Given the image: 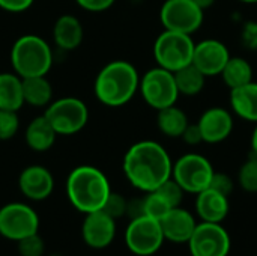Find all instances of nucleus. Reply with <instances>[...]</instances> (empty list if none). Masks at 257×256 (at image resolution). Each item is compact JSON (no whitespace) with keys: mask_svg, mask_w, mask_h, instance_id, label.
<instances>
[{"mask_svg":"<svg viewBox=\"0 0 257 256\" xmlns=\"http://www.w3.org/2000/svg\"><path fill=\"white\" fill-rule=\"evenodd\" d=\"M57 136L59 134L56 133L50 121L45 118V115L32 119L26 127V133H24L27 146L35 152H45L51 149Z\"/></svg>","mask_w":257,"mask_h":256,"instance_id":"20","label":"nucleus"},{"mask_svg":"<svg viewBox=\"0 0 257 256\" xmlns=\"http://www.w3.org/2000/svg\"><path fill=\"white\" fill-rule=\"evenodd\" d=\"M220 75L229 89H235L253 81V66L241 56H230Z\"/></svg>","mask_w":257,"mask_h":256,"instance_id":"25","label":"nucleus"},{"mask_svg":"<svg viewBox=\"0 0 257 256\" xmlns=\"http://www.w3.org/2000/svg\"><path fill=\"white\" fill-rule=\"evenodd\" d=\"M126 202H128L126 198H123L119 193L111 192L110 196H108V199L105 201V204L102 207V211L107 213L114 220H117V219L126 216Z\"/></svg>","mask_w":257,"mask_h":256,"instance_id":"32","label":"nucleus"},{"mask_svg":"<svg viewBox=\"0 0 257 256\" xmlns=\"http://www.w3.org/2000/svg\"><path fill=\"white\" fill-rule=\"evenodd\" d=\"M196 214L200 222L209 223H223L230 211L229 198L212 190L206 189L196 195Z\"/></svg>","mask_w":257,"mask_h":256,"instance_id":"18","label":"nucleus"},{"mask_svg":"<svg viewBox=\"0 0 257 256\" xmlns=\"http://www.w3.org/2000/svg\"><path fill=\"white\" fill-rule=\"evenodd\" d=\"M157 192L170 204L172 208L181 207L182 199H184V195H185V192L182 190V187H181L172 177H170L167 181H164V183L157 189Z\"/></svg>","mask_w":257,"mask_h":256,"instance_id":"29","label":"nucleus"},{"mask_svg":"<svg viewBox=\"0 0 257 256\" xmlns=\"http://www.w3.org/2000/svg\"><path fill=\"white\" fill-rule=\"evenodd\" d=\"M194 45L191 35L164 29L154 42V59L158 66L175 72L193 62Z\"/></svg>","mask_w":257,"mask_h":256,"instance_id":"5","label":"nucleus"},{"mask_svg":"<svg viewBox=\"0 0 257 256\" xmlns=\"http://www.w3.org/2000/svg\"><path fill=\"white\" fill-rule=\"evenodd\" d=\"M35 0H0V8L8 12H24L27 11Z\"/></svg>","mask_w":257,"mask_h":256,"instance_id":"37","label":"nucleus"},{"mask_svg":"<svg viewBox=\"0 0 257 256\" xmlns=\"http://www.w3.org/2000/svg\"><path fill=\"white\" fill-rule=\"evenodd\" d=\"M143 207H145V216H148L151 219H155L158 222L172 210L170 204L157 190L145 193Z\"/></svg>","mask_w":257,"mask_h":256,"instance_id":"27","label":"nucleus"},{"mask_svg":"<svg viewBox=\"0 0 257 256\" xmlns=\"http://www.w3.org/2000/svg\"><path fill=\"white\" fill-rule=\"evenodd\" d=\"M122 169L133 187L149 193L172 177L173 161L161 143L155 140H140L131 145L125 152Z\"/></svg>","mask_w":257,"mask_h":256,"instance_id":"1","label":"nucleus"},{"mask_svg":"<svg viewBox=\"0 0 257 256\" xmlns=\"http://www.w3.org/2000/svg\"><path fill=\"white\" fill-rule=\"evenodd\" d=\"M84 38V29L81 21L71 15H60L53 26V39L60 50L72 51L78 48Z\"/></svg>","mask_w":257,"mask_h":256,"instance_id":"19","label":"nucleus"},{"mask_svg":"<svg viewBox=\"0 0 257 256\" xmlns=\"http://www.w3.org/2000/svg\"><path fill=\"white\" fill-rule=\"evenodd\" d=\"M238 184L247 193H257V157L250 155L238 170Z\"/></svg>","mask_w":257,"mask_h":256,"instance_id":"28","label":"nucleus"},{"mask_svg":"<svg viewBox=\"0 0 257 256\" xmlns=\"http://www.w3.org/2000/svg\"><path fill=\"white\" fill-rule=\"evenodd\" d=\"M11 63L21 78L47 75L53 66V50L44 38L32 33L23 35L12 44Z\"/></svg>","mask_w":257,"mask_h":256,"instance_id":"4","label":"nucleus"},{"mask_svg":"<svg viewBox=\"0 0 257 256\" xmlns=\"http://www.w3.org/2000/svg\"><path fill=\"white\" fill-rule=\"evenodd\" d=\"M111 192L108 178L95 166H78L66 178L68 201L83 214L102 210Z\"/></svg>","mask_w":257,"mask_h":256,"instance_id":"2","label":"nucleus"},{"mask_svg":"<svg viewBox=\"0 0 257 256\" xmlns=\"http://www.w3.org/2000/svg\"><path fill=\"white\" fill-rule=\"evenodd\" d=\"M18 189L21 195L30 201H44L50 198L54 190L53 174L41 164L27 166L18 177Z\"/></svg>","mask_w":257,"mask_h":256,"instance_id":"16","label":"nucleus"},{"mask_svg":"<svg viewBox=\"0 0 257 256\" xmlns=\"http://www.w3.org/2000/svg\"><path fill=\"white\" fill-rule=\"evenodd\" d=\"M17 244L20 256H42L45 252V243L38 232L17 241Z\"/></svg>","mask_w":257,"mask_h":256,"instance_id":"31","label":"nucleus"},{"mask_svg":"<svg viewBox=\"0 0 257 256\" xmlns=\"http://www.w3.org/2000/svg\"><path fill=\"white\" fill-rule=\"evenodd\" d=\"M197 220L193 213L182 207L172 208L161 220V229L166 241L175 244H187L197 226Z\"/></svg>","mask_w":257,"mask_h":256,"instance_id":"17","label":"nucleus"},{"mask_svg":"<svg viewBox=\"0 0 257 256\" xmlns=\"http://www.w3.org/2000/svg\"><path fill=\"white\" fill-rule=\"evenodd\" d=\"M188 124L190 121H188L187 113L182 109H179L176 104L161 109L157 113L158 130L170 139H181Z\"/></svg>","mask_w":257,"mask_h":256,"instance_id":"24","label":"nucleus"},{"mask_svg":"<svg viewBox=\"0 0 257 256\" xmlns=\"http://www.w3.org/2000/svg\"><path fill=\"white\" fill-rule=\"evenodd\" d=\"M160 20L166 30L193 35L202 27L205 11L193 0H166L160 9Z\"/></svg>","mask_w":257,"mask_h":256,"instance_id":"11","label":"nucleus"},{"mask_svg":"<svg viewBox=\"0 0 257 256\" xmlns=\"http://www.w3.org/2000/svg\"><path fill=\"white\" fill-rule=\"evenodd\" d=\"M199 8H202L203 11H206V9H209V8H212L214 5H215V2L217 0H193Z\"/></svg>","mask_w":257,"mask_h":256,"instance_id":"39","label":"nucleus"},{"mask_svg":"<svg viewBox=\"0 0 257 256\" xmlns=\"http://www.w3.org/2000/svg\"><path fill=\"white\" fill-rule=\"evenodd\" d=\"M197 125L200 128L203 143L217 145L230 137L235 127V121L230 110L215 106L206 109L200 115Z\"/></svg>","mask_w":257,"mask_h":256,"instance_id":"14","label":"nucleus"},{"mask_svg":"<svg viewBox=\"0 0 257 256\" xmlns=\"http://www.w3.org/2000/svg\"><path fill=\"white\" fill-rule=\"evenodd\" d=\"M145 216V207H143V198H134V199H128L126 202V217H130V220L137 219Z\"/></svg>","mask_w":257,"mask_h":256,"instance_id":"38","label":"nucleus"},{"mask_svg":"<svg viewBox=\"0 0 257 256\" xmlns=\"http://www.w3.org/2000/svg\"><path fill=\"white\" fill-rule=\"evenodd\" d=\"M139 92L142 94L145 103L157 112L176 104L179 98L175 74L158 65L148 69L140 77Z\"/></svg>","mask_w":257,"mask_h":256,"instance_id":"8","label":"nucleus"},{"mask_svg":"<svg viewBox=\"0 0 257 256\" xmlns=\"http://www.w3.org/2000/svg\"><path fill=\"white\" fill-rule=\"evenodd\" d=\"M250 145H251V155L257 157V124H256V127H254V130H253V134H251V142H250Z\"/></svg>","mask_w":257,"mask_h":256,"instance_id":"40","label":"nucleus"},{"mask_svg":"<svg viewBox=\"0 0 257 256\" xmlns=\"http://www.w3.org/2000/svg\"><path fill=\"white\" fill-rule=\"evenodd\" d=\"M241 3H245V5H256L257 0H238Z\"/></svg>","mask_w":257,"mask_h":256,"instance_id":"41","label":"nucleus"},{"mask_svg":"<svg viewBox=\"0 0 257 256\" xmlns=\"http://www.w3.org/2000/svg\"><path fill=\"white\" fill-rule=\"evenodd\" d=\"M140 75L136 66L126 60L107 63L95 78V97L107 107H122L139 92Z\"/></svg>","mask_w":257,"mask_h":256,"instance_id":"3","label":"nucleus"},{"mask_svg":"<svg viewBox=\"0 0 257 256\" xmlns=\"http://www.w3.org/2000/svg\"><path fill=\"white\" fill-rule=\"evenodd\" d=\"M166 238L158 220L142 216L130 220L125 229V244L131 253L137 256L155 255L164 244Z\"/></svg>","mask_w":257,"mask_h":256,"instance_id":"10","label":"nucleus"},{"mask_svg":"<svg viewBox=\"0 0 257 256\" xmlns=\"http://www.w3.org/2000/svg\"><path fill=\"white\" fill-rule=\"evenodd\" d=\"M187 244L191 256H227L232 240L223 223L199 222Z\"/></svg>","mask_w":257,"mask_h":256,"instance_id":"12","label":"nucleus"},{"mask_svg":"<svg viewBox=\"0 0 257 256\" xmlns=\"http://www.w3.org/2000/svg\"><path fill=\"white\" fill-rule=\"evenodd\" d=\"M24 104L32 107H47L53 101V86L47 75H35L23 78Z\"/></svg>","mask_w":257,"mask_h":256,"instance_id":"23","label":"nucleus"},{"mask_svg":"<svg viewBox=\"0 0 257 256\" xmlns=\"http://www.w3.org/2000/svg\"><path fill=\"white\" fill-rule=\"evenodd\" d=\"M77 5L89 12H104L110 9L116 0H75Z\"/></svg>","mask_w":257,"mask_h":256,"instance_id":"35","label":"nucleus"},{"mask_svg":"<svg viewBox=\"0 0 257 256\" xmlns=\"http://www.w3.org/2000/svg\"><path fill=\"white\" fill-rule=\"evenodd\" d=\"M39 231V216L27 204L11 202L0 208V235L9 241H20Z\"/></svg>","mask_w":257,"mask_h":256,"instance_id":"9","label":"nucleus"},{"mask_svg":"<svg viewBox=\"0 0 257 256\" xmlns=\"http://www.w3.org/2000/svg\"><path fill=\"white\" fill-rule=\"evenodd\" d=\"M230 109L241 119L257 124V81L230 89Z\"/></svg>","mask_w":257,"mask_h":256,"instance_id":"21","label":"nucleus"},{"mask_svg":"<svg viewBox=\"0 0 257 256\" xmlns=\"http://www.w3.org/2000/svg\"><path fill=\"white\" fill-rule=\"evenodd\" d=\"M81 237L89 247L105 249L116 237V220L102 210L87 213L81 225Z\"/></svg>","mask_w":257,"mask_h":256,"instance_id":"15","label":"nucleus"},{"mask_svg":"<svg viewBox=\"0 0 257 256\" xmlns=\"http://www.w3.org/2000/svg\"><path fill=\"white\" fill-rule=\"evenodd\" d=\"M181 139L187 143V145H191V146H196V145H200L203 143V137H202V133H200V128L197 124H188L185 131L182 133Z\"/></svg>","mask_w":257,"mask_h":256,"instance_id":"36","label":"nucleus"},{"mask_svg":"<svg viewBox=\"0 0 257 256\" xmlns=\"http://www.w3.org/2000/svg\"><path fill=\"white\" fill-rule=\"evenodd\" d=\"M241 42L244 48L250 51H257V21L248 20L241 29Z\"/></svg>","mask_w":257,"mask_h":256,"instance_id":"34","label":"nucleus"},{"mask_svg":"<svg viewBox=\"0 0 257 256\" xmlns=\"http://www.w3.org/2000/svg\"><path fill=\"white\" fill-rule=\"evenodd\" d=\"M175 74V81L179 91V95H185V97H196L199 95L206 83V75L196 68L193 63L178 69L173 72Z\"/></svg>","mask_w":257,"mask_h":256,"instance_id":"26","label":"nucleus"},{"mask_svg":"<svg viewBox=\"0 0 257 256\" xmlns=\"http://www.w3.org/2000/svg\"><path fill=\"white\" fill-rule=\"evenodd\" d=\"M59 136H74L80 133L89 121V109L84 101L75 97L53 100L44 112Z\"/></svg>","mask_w":257,"mask_h":256,"instance_id":"6","label":"nucleus"},{"mask_svg":"<svg viewBox=\"0 0 257 256\" xmlns=\"http://www.w3.org/2000/svg\"><path fill=\"white\" fill-rule=\"evenodd\" d=\"M233 187H235V183L232 180L230 175L227 174H223V172H214L212 175V180H211V184L208 189H212L224 196H230L232 192H233Z\"/></svg>","mask_w":257,"mask_h":256,"instance_id":"33","label":"nucleus"},{"mask_svg":"<svg viewBox=\"0 0 257 256\" xmlns=\"http://www.w3.org/2000/svg\"><path fill=\"white\" fill-rule=\"evenodd\" d=\"M230 59V51L227 45L215 38L202 39L194 45L193 65L199 68L206 77L220 75L227 60Z\"/></svg>","mask_w":257,"mask_h":256,"instance_id":"13","label":"nucleus"},{"mask_svg":"<svg viewBox=\"0 0 257 256\" xmlns=\"http://www.w3.org/2000/svg\"><path fill=\"white\" fill-rule=\"evenodd\" d=\"M212 163L202 154L188 152L181 155L172 169V178L182 187L185 193L197 195L206 190L214 175Z\"/></svg>","mask_w":257,"mask_h":256,"instance_id":"7","label":"nucleus"},{"mask_svg":"<svg viewBox=\"0 0 257 256\" xmlns=\"http://www.w3.org/2000/svg\"><path fill=\"white\" fill-rule=\"evenodd\" d=\"M20 130V119L17 112L0 110V140H11Z\"/></svg>","mask_w":257,"mask_h":256,"instance_id":"30","label":"nucleus"},{"mask_svg":"<svg viewBox=\"0 0 257 256\" xmlns=\"http://www.w3.org/2000/svg\"><path fill=\"white\" fill-rule=\"evenodd\" d=\"M23 106V78L15 72H0V110L18 112Z\"/></svg>","mask_w":257,"mask_h":256,"instance_id":"22","label":"nucleus"}]
</instances>
